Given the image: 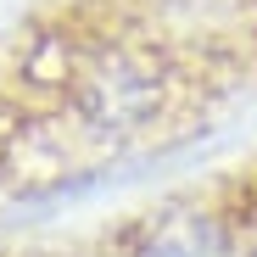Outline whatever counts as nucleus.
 Returning <instances> with one entry per match:
<instances>
[{"label": "nucleus", "mask_w": 257, "mask_h": 257, "mask_svg": "<svg viewBox=\"0 0 257 257\" xmlns=\"http://www.w3.org/2000/svg\"><path fill=\"white\" fill-rule=\"evenodd\" d=\"M117 257H251V235L240 212L218 201H190L135 224L123 235Z\"/></svg>", "instance_id": "1"}]
</instances>
